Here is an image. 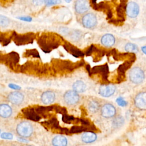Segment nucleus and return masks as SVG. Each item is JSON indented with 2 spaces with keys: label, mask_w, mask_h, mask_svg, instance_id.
Returning a JSON list of instances; mask_svg holds the SVG:
<instances>
[{
  "label": "nucleus",
  "mask_w": 146,
  "mask_h": 146,
  "mask_svg": "<svg viewBox=\"0 0 146 146\" xmlns=\"http://www.w3.org/2000/svg\"><path fill=\"white\" fill-rule=\"evenodd\" d=\"M64 102L68 105H74L79 100V96L74 90L67 91L63 96Z\"/></svg>",
  "instance_id": "obj_4"
},
{
  "label": "nucleus",
  "mask_w": 146,
  "mask_h": 146,
  "mask_svg": "<svg viewBox=\"0 0 146 146\" xmlns=\"http://www.w3.org/2000/svg\"><path fill=\"white\" fill-rule=\"evenodd\" d=\"M12 113L11 107L6 104H0V116L4 118L9 117Z\"/></svg>",
  "instance_id": "obj_13"
},
{
  "label": "nucleus",
  "mask_w": 146,
  "mask_h": 146,
  "mask_svg": "<svg viewBox=\"0 0 146 146\" xmlns=\"http://www.w3.org/2000/svg\"><path fill=\"white\" fill-rule=\"evenodd\" d=\"M28 146H30V145H28Z\"/></svg>",
  "instance_id": "obj_30"
},
{
  "label": "nucleus",
  "mask_w": 146,
  "mask_h": 146,
  "mask_svg": "<svg viewBox=\"0 0 146 146\" xmlns=\"http://www.w3.org/2000/svg\"><path fill=\"white\" fill-rule=\"evenodd\" d=\"M126 11L129 17L135 18L139 13V6L136 2H131L127 5Z\"/></svg>",
  "instance_id": "obj_10"
},
{
  "label": "nucleus",
  "mask_w": 146,
  "mask_h": 146,
  "mask_svg": "<svg viewBox=\"0 0 146 146\" xmlns=\"http://www.w3.org/2000/svg\"><path fill=\"white\" fill-rule=\"evenodd\" d=\"M116 103L117 104L121 107H124L127 104V102L122 98V97H119L116 99Z\"/></svg>",
  "instance_id": "obj_22"
},
{
  "label": "nucleus",
  "mask_w": 146,
  "mask_h": 146,
  "mask_svg": "<svg viewBox=\"0 0 146 146\" xmlns=\"http://www.w3.org/2000/svg\"><path fill=\"white\" fill-rule=\"evenodd\" d=\"M65 1H66V2H68V3H69V2H70V1H71V0H65Z\"/></svg>",
  "instance_id": "obj_28"
},
{
  "label": "nucleus",
  "mask_w": 146,
  "mask_h": 146,
  "mask_svg": "<svg viewBox=\"0 0 146 146\" xmlns=\"http://www.w3.org/2000/svg\"><path fill=\"white\" fill-rule=\"evenodd\" d=\"M90 8V4L87 0H76L75 3V10L78 14L87 12Z\"/></svg>",
  "instance_id": "obj_8"
},
{
  "label": "nucleus",
  "mask_w": 146,
  "mask_h": 146,
  "mask_svg": "<svg viewBox=\"0 0 146 146\" xmlns=\"http://www.w3.org/2000/svg\"><path fill=\"white\" fill-rule=\"evenodd\" d=\"M33 127L30 123L27 121L20 123L17 127V132L19 135L23 137L30 136L33 133Z\"/></svg>",
  "instance_id": "obj_2"
},
{
  "label": "nucleus",
  "mask_w": 146,
  "mask_h": 146,
  "mask_svg": "<svg viewBox=\"0 0 146 146\" xmlns=\"http://www.w3.org/2000/svg\"><path fill=\"white\" fill-rule=\"evenodd\" d=\"M41 101L44 104H50L55 99V94L51 91H46L41 95Z\"/></svg>",
  "instance_id": "obj_11"
},
{
  "label": "nucleus",
  "mask_w": 146,
  "mask_h": 146,
  "mask_svg": "<svg viewBox=\"0 0 146 146\" xmlns=\"http://www.w3.org/2000/svg\"><path fill=\"white\" fill-rule=\"evenodd\" d=\"M52 144L54 146H67V139L61 135H58L54 137L52 140Z\"/></svg>",
  "instance_id": "obj_15"
},
{
  "label": "nucleus",
  "mask_w": 146,
  "mask_h": 146,
  "mask_svg": "<svg viewBox=\"0 0 146 146\" xmlns=\"http://www.w3.org/2000/svg\"><path fill=\"white\" fill-rule=\"evenodd\" d=\"M9 19L4 15H0V27H7L9 25Z\"/></svg>",
  "instance_id": "obj_18"
},
{
  "label": "nucleus",
  "mask_w": 146,
  "mask_h": 146,
  "mask_svg": "<svg viewBox=\"0 0 146 146\" xmlns=\"http://www.w3.org/2000/svg\"><path fill=\"white\" fill-rule=\"evenodd\" d=\"M144 73L139 67L132 68L129 73V80L135 84L141 83L144 79Z\"/></svg>",
  "instance_id": "obj_1"
},
{
  "label": "nucleus",
  "mask_w": 146,
  "mask_h": 146,
  "mask_svg": "<svg viewBox=\"0 0 146 146\" xmlns=\"http://www.w3.org/2000/svg\"><path fill=\"white\" fill-rule=\"evenodd\" d=\"M33 3L35 6H40L43 4L44 2V0H32Z\"/></svg>",
  "instance_id": "obj_24"
},
{
  "label": "nucleus",
  "mask_w": 146,
  "mask_h": 146,
  "mask_svg": "<svg viewBox=\"0 0 146 146\" xmlns=\"http://www.w3.org/2000/svg\"><path fill=\"white\" fill-rule=\"evenodd\" d=\"M101 42L104 46L106 47H111L114 44L115 42V39L113 35L112 34H107L102 37Z\"/></svg>",
  "instance_id": "obj_12"
},
{
  "label": "nucleus",
  "mask_w": 146,
  "mask_h": 146,
  "mask_svg": "<svg viewBox=\"0 0 146 146\" xmlns=\"http://www.w3.org/2000/svg\"><path fill=\"white\" fill-rule=\"evenodd\" d=\"M1 137L5 139H12L13 136V135L10 133H3L1 135Z\"/></svg>",
  "instance_id": "obj_23"
},
{
  "label": "nucleus",
  "mask_w": 146,
  "mask_h": 146,
  "mask_svg": "<svg viewBox=\"0 0 146 146\" xmlns=\"http://www.w3.org/2000/svg\"><path fill=\"white\" fill-rule=\"evenodd\" d=\"M116 88L112 84L102 85L99 89V94L103 97H110L115 92Z\"/></svg>",
  "instance_id": "obj_7"
},
{
  "label": "nucleus",
  "mask_w": 146,
  "mask_h": 146,
  "mask_svg": "<svg viewBox=\"0 0 146 146\" xmlns=\"http://www.w3.org/2000/svg\"><path fill=\"white\" fill-rule=\"evenodd\" d=\"M44 3L47 6H52L61 3V0H44Z\"/></svg>",
  "instance_id": "obj_21"
},
{
  "label": "nucleus",
  "mask_w": 146,
  "mask_h": 146,
  "mask_svg": "<svg viewBox=\"0 0 146 146\" xmlns=\"http://www.w3.org/2000/svg\"><path fill=\"white\" fill-rule=\"evenodd\" d=\"M82 22L84 27L91 29L95 27L97 24V18L92 13H88L84 15L82 19Z\"/></svg>",
  "instance_id": "obj_3"
},
{
  "label": "nucleus",
  "mask_w": 146,
  "mask_h": 146,
  "mask_svg": "<svg viewBox=\"0 0 146 146\" xmlns=\"http://www.w3.org/2000/svg\"><path fill=\"white\" fill-rule=\"evenodd\" d=\"M0 133H1V130H0Z\"/></svg>",
  "instance_id": "obj_29"
},
{
  "label": "nucleus",
  "mask_w": 146,
  "mask_h": 146,
  "mask_svg": "<svg viewBox=\"0 0 146 146\" xmlns=\"http://www.w3.org/2000/svg\"><path fill=\"white\" fill-rule=\"evenodd\" d=\"M9 87H10L11 88L14 89V90H19V89H21V87L19 86H18L17 84H10L9 85Z\"/></svg>",
  "instance_id": "obj_25"
},
{
  "label": "nucleus",
  "mask_w": 146,
  "mask_h": 146,
  "mask_svg": "<svg viewBox=\"0 0 146 146\" xmlns=\"http://www.w3.org/2000/svg\"><path fill=\"white\" fill-rule=\"evenodd\" d=\"M96 139V135L92 132H86L82 135V140L86 143L94 142Z\"/></svg>",
  "instance_id": "obj_14"
},
{
  "label": "nucleus",
  "mask_w": 146,
  "mask_h": 146,
  "mask_svg": "<svg viewBox=\"0 0 146 146\" xmlns=\"http://www.w3.org/2000/svg\"><path fill=\"white\" fill-rule=\"evenodd\" d=\"M101 114L106 118L112 117L116 114V108L112 104L106 103L101 108Z\"/></svg>",
  "instance_id": "obj_5"
},
{
  "label": "nucleus",
  "mask_w": 146,
  "mask_h": 146,
  "mask_svg": "<svg viewBox=\"0 0 146 146\" xmlns=\"http://www.w3.org/2000/svg\"><path fill=\"white\" fill-rule=\"evenodd\" d=\"M18 19L22 20V21H31V18L30 17H22L18 18Z\"/></svg>",
  "instance_id": "obj_26"
},
{
  "label": "nucleus",
  "mask_w": 146,
  "mask_h": 146,
  "mask_svg": "<svg viewBox=\"0 0 146 146\" xmlns=\"http://www.w3.org/2000/svg\"><path fill=\"white\" fill-rule=\"evenodd\" d=\"M99 103L96 101H91L88 105V108L90 111L92 112H95L99 109Z\"/></svg>",
  "instance_id": "obj_19"
},
{
  "label": "nucleus",
  "mask_w": 146,
  "mask_h": 146,
  "mask_svg": "<svg viewBox=\"0 0 146 146\" xmlns=\"http://www.w3.org/2000/svg\"><path fill=\"white\" fill-rule=\"evenodd\" d=\"M8 100L14 104L19 105L22 103L24 99V96L19 91H14L8 95Z\"/></svg>",
  "instance_id": "obj_9"
},
{
  "label": "nucleus",
  "mask_w": 146,
  "mask_h": 146,
  "mask_svg": "<svg viewBox=\"0 0 146 146\" xmlns=\"http://www.w3.org/2000/svg\"><path fill=\"white\" fill-rule=\"evenodd\" d=\"M70 51L72 53V54L76 56V57H78V56H81L83 55V54L79 50H78L77 48L73 47V48H70Z\"/></svg>",
  "instance_id": "obj_20"
},
{
  "label": "nucleus",
  "mask_w": 146,
  "mask_h": 146,
  "mask_svg": "<svg viewBox=\"0 0 146 146\" xmlns=\"http://www.w3.org/2000/svg\"><path fill=\"white\" fill-rule=\"evenodd\" d=\"M135 106L140 110H146V92L139 93L134 100Z\"/></svg>",
  "instance_id": "obj_6"
},
{
  "label": "nucleus",
  "mask_w": 146,
  "mask_h": 146,
  "mask_svg": "<svg viewBox=\"0 0 146 146\" xmlns=\"http://www.w3.org/2000/svg\"><path fill=\"white\" fill-rule=\"evenodd\" d=\"M141 50H142V51H143V53H144L145 54H146V46L142 47Z\"/></svg>",
  "instance_id": "obj_27"
},
{
  "label": "nucleus",
  "mask_w": 146,
  "mask_h": 146,
  "mask_svg": "<svg viewBox=\"0 0 146 146\" xmlns=\"http://www.w3.org/2000/svg\"><path fill=\"white\" fill-rule=\"evenodd\" d=\"M125 50L128 52H137L138 51V47L135 44L128 43L125 46Z\"/></svg>",
  "instance_id": "obj_17"
},
{
  "label": "nucleus",
  "mask_w": 146,
  "mask_h": 146,
  "mask_svg": "<svg viewBox=\"0 0 146 146\" xmlns=\"http://www.w3.org/2000/svg\"><path fill=\"white\" fill-rule=\"evenodd\" d=\"M72 88L74 91L76 92H83L86 89V86L85 83L82 80L76 81L72 86Z\"/></svg>",
  "instance_id": "obj_16"
}]
</instances>
